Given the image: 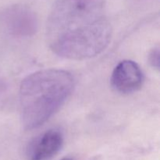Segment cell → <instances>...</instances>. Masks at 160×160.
Segmentation results:
<instances>
[{"label": "cell", "mask_w": 160, "mask_h": 160, "mask_svg": "<svg viewBox=\"0 0 160 160\" xmlns=\"http://www.w3.org/2000/svg\"><path fill=\"white\" fill-rule=\"evenodd\" d=\"M112 28L105 0H56L46 27L47 42L58 56L91 59L109 45Z\"/></svg>", "instance_id": "obj_1"}, {"label": "cell", "mask_w": 160, "mask_h": 160, "mask_svg": "<svg viewBox=\"0 0 160 160\" xmlns=\"http://www.w3.org/2000/svg\"><path fill=\"white\" fill-rule=\"evenodd\" d=\"M111 86L120 94H131L138 91L144 82V74L137 62L123 60L119 62L112 71Z\"/></svg>", "instance_id": "obj_3"}, {"label": "cell", "mask_w": 160, "mask_h": 160, "mask_svg": "<svg viewBox=\"0 0 160 160\" xmlns=\"http://www.w3.org/2000/svg\"><path fill=\"white\" fill-rule=\"evenodd\" d=\"M3 20L10 34L20 37L31 36L37 30V18L30 8L15 5L5 10Z\"/></svg>", "instance_id": "obj_4"}, {"label": "cell", "mask_w": 160, "mask_h": 160, "mask_svg": "<svg viewBox=\"0 0 160 160\" xmlns=\"http://www.w3.org/2000/svg\"><path fill=\"white\" fill-rule=\"evenodd\" d=\"M159 48H154L149 54V62L154 68L159 69Z\"/></svg>", "instance_id": "obj_6"}, {"label": "cell", "mask_w": 160, "mask_h": 160, "mask_svg": "<svg viewBox=\"0 0 160 160\" xmlns=\"http://www.w3.org/2000/svg\"><path fill=\"white\" fill-rule=\"evenodd\" d=\"M61 160H72V159H70V158H63V159Z\"/></svg>", "instance_id": "obj_7"}, {"label": "cell", "mask_w": 160, "mask_h": 160, "mask_svg": "<svg viewBox=\"0 0 160 160\" xmlns=\"http://www.w3.org/2000/svg\"><path fill=\"white\" fill-rule=\"evenodd\" d=\"M73 88V77L67 70L48 69L28 75L20 88L23 128L32 130L42 126L64 104Z\"/></svg>", "instance_id": "obj_2"}, {"label": "cell", "mask_w": 160, "mask_h": 160, "mask_svg": "<svg viewBox=\"0 0 160 160\" xmlns=\"http://www.w3.org/2000/svg\"><path fill=\"white\" fill-rule=\"evenodd\" d=\"M63 137L56 129H50L34 138L27 147L28 160H48L55 156L62 148Z\"/></svg>", "instance_id": "obj_5"}]
</instances>
